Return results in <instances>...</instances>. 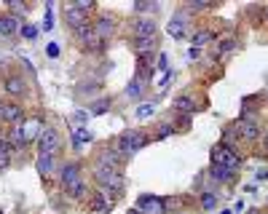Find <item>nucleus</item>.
<instances>
[{
    "mask_svg": "<svg viewBox=\"0 0 268 214\" xmlns=\"http://www.w3.org/2000/svg\"><path fill=\"white\" fill-rule=\"evenodd\" d=\"M148 145V137L142 134V132H123L121 137H118V142H115V150L121 153L123 158H129V156H134L137 150H142Z\"/></svg>",
    "mask_w": 268,
    "mask_h": 214,
    "instance_id": "f257e3e1",
    "label": "nucleus"
},
{
    "mask_svg": "<svg viewBox=\"0 0 268 214\" xmlns=\"http://www.w3.org/2000/svg\"><path fill=\"white\" fill-rule=\"evenodd\" d=\"M97 182L110 190V193H121L123 190V177L118 169H110V166H97Z\"/></svg>",
    "mask_w": 268,
    "mask_h": 214,
    "instance_id": "f03ea898",
    "label": "nucleus"
},
{
    "mask_svg": "<svg viewBox=\"0 0 268 214\" xmlns=\"http://www.w3.org/2000/svg\"><path fill=\"white\" fill-rule=\"evenodd\" d=\"M212 163L225 166V169L236 172V169H239V163H241V158L236 156V150H234V147H228V145H215V147H212Z\"/></svg>",
    "mask_w": 268,
    "mask_h": 214,
    "instance_id": "7ed1b4c3",
    "label": "nucleus"
},
{
    "mask_svg": "<svg viewBox=\"0 0 268 214\" xmlns=\"http://www.w3.org/2000/svg\"><path fill=\"white\" fill-rule=\"evenodd\" d=\"M59 147H62L59 134H56L54 129H43V134L38 137V150H40V156H54Z\"/></svg>",
    "mask_w": 268,
    "mask_h": 214,
    "instance_id": "20e7f679",
    "label": "nucleus"
},
{
    "mask_svg": "<svg viewBox=\"0 0 268 214\" xmlns=\"http://www.w3.org/2000/svg\"><path fill=\"white\" fill-rule=\"evenodd\" d=\"M134 209H137L139 214H164L167 204H164L158 196H139V201H137Z\"/></svg>",
    "mask_w": 268,
    "mask_h": 214,
    "instance_id": "39448f33",
    "label": "nucleus"
},
{
    "mask_svg": "<svg viewBox=\"0 0 268 214\" xmlns=\"http://www.w3.org/2000/svg\"><path fill=\"white\" fill-rule=\"evenodd\" d=\"M75 38L80 40V43H84L86 46V49H105V40H99L97 38V32H94V25H91V22H89V25L86 27H80V30H75Z\"/></svg>",
    "mask_w": 268,
    "mask_h": 214,
    "instance_id": "423d86ee",
    "label": "nucleus"
},
{
    "mask_svg": "<svg viewBox=\"0 0 268 214\" xmlns=\"http://www.w3.org/2000/svg\"><path fill=\"white\" fill-rule=\"evenodd\" d=\"M142 38H158V27H156V22L153 19H137L134 22V40H142Z\"/></svg>",
    "mask_w": 268,
    "mask_h": 214,
    "instance_id": "0eeeda50",
    "label": "nucleus"
},
{
    "mask_svg": "<svg viewBox=\"0 0 268 214\" xmlns=\"http://www.w3.org/2000/svg\"><path fill=\"white\" fill-rule=\"evenodd\" d=\"M65 19H67V25L73 30H80V27L89 25V14H86V11H80V8H75L73 3L65 6Z\"/></svg>",
    "mask_w": 268,
    "mask_h": 214,
    "instance_id": "6e6552de",
    "label": "nucleus"
},
{
    "mask_svg": "<svg viewBox=\"0 0 268 214\" xmlns=\"http://www.w3.org/2000/svg\"><path fill=\"white\" fill-rule=\"evenodd\" d=\"M113 206H115V198H113V193L110 190H99V193L91 198V209H94L97 214H105V211H113Z\"/></svg>",
    "mask_w": 268,
    "mask_h": 214,
    "instance_id": "1a4fd4ad",
    "label": "nucleus"
},
{
    "mask_svg": "<svg viewBox=\"0 0 268 214\" xmlns=\"http://www.w3.org/2000/svg\"><path fill=\"white\" fill-rule=\"evenodd\" d=\"M22 30V22L11 14H0V38H14Z\"/></svg>",
    "mask_w": 268,
    "mask_h": 214,
    "instance_id": "9d476101",
    "label": "nucleus"
},
{
    "mask_svg": "<svg viewBox=\"0 0 268 214\" xmlns=\"http://www.w3.org/2000/svg\"><path fill=\"white\" fill-rule=\"evenodd\" d=\"M0 118L8 123H19L22 118H25V110H22L16 102H6V104H0Z\"/></svg>",
    "mask_w": 268,
    "mask_h": 214,
    "instance_id": "9b49d317",
    "label": "nucleus"
},
{
    "mask_svg": "<svg viewBox=\"0 0 268 214\" xmlns=\"http://www.w3.org/2000/svg\"><path fill=\"white\" fill-rule=\"evenodd\" d=\"M75 182H80V166L78 163H67L65 169H62V185L70 190Z\"/></svg>",
    "mask_w": 268,
    "mask_h": 214,
    "instance_id": "f8f14e48",
    "label": "nucleus"
},
{
    "mask_svg": "<svg viewBox=\"0 0 268 214\" xmlns=\"http://www.w3.org/2000/svg\"><path fill=\"white\" fill-rule=\"evenodd\" d=\"M113 30H115V22L110 16H99V22L94 25V32H97L99 40H108L110 35H113Z\"/></svg>",
    "mask_w": 268,
    "mask_h": 214,
    "instance_id": "ddd939ff",
    "label": "nucleus"
},
{
    "mask_svg": "<svg viewBox=\"0 0 268 214\" xmlns=\"http://www.w3.org/2000/svg\"><path fill=\"white\" fill-rule=\"evenodd\" d=\"M239 134L244 139H258L260 129H258V123H255L252 118H241V121H239Z\"/></svg>",
    "mask_w": 268,
    "mask_h": 214,
    "instance_id": "4468645a",
    "label": "nucleus"
},
{
    "mask_svg": "<svg viewBox=\"0 0 268 214\" xmlns=\"http://www.w3.org/2000/svg\"><path fill=\"white\" fill-rule=\"evenodd\" d=\"M19 129H22V137H25V145H27V142H32V139H38L43 134L40 121H27L25 126H19Z\"/></svg>",
    "mask_w": 268,
    "mask_h": 214,
    "instance_id": "2eb2a0df",
    "label": "nucleus"
},
{
    "mask_svg": "<svg viewBox=\"0 0 268 214\" xmlns=\"http://www.w3.org/2000/svg\"><path fill=\"white\" fill-rule=\"evenodd\" d=\"M121 161H123V156L118 150H105L102 156H99V166H110V169H121Z\"/></svg>",
    "mask_w": 268,
    "mask_h": 214,
    "instance_id": "dca6fc26",
    "label": "nucleus"
},
{
    "mask_svg": "<svg viewBox=\"0 0 268 214\" xmlns=\"http://www.w3.org/2000/svg\"><path fill=\"white\" fill-rule=\"evenodd\" d=\"M174 110H180V113H199V104H196L193 102V97H185V94H182V97H177V99H174Z\"/></svg>",
    "mask_w": 268,
    "mask_h": 214,
    "instance_id": "f3484780",
    "label": "nucleus"
},
{
    "mask_svg": "<svg viewBox=\"0 0 268 214\" xmlns=\"http://www.w3.org/2000/svg\"><path fill=\"white\" fill-rule=\"evenodd\" d=\"M6 91L11 94V97H22V94L27 91V83L22 80V78H8L6 80Z\"/></svg>",
    "mask_w": 268,
    "mask_h": 214,
    "instance_id": "a211bd4d",
    "label": "nucleus"
},
{
    "mask_svg": "<svg viewBox=\"0 0 268 214\" xmlns=\"http://www.w3.org/2000/svg\"><path fill=\"white\" fill-rule=\"evenodd\" d=\"M158 46V38H142V40H134V51H137V56H145V54H150Z\"/></svg>",
    "mask_w": 268,
    "mask_h": 214,
    "instance_id": "6ab92c4d",
    "label": "nucleus"
},
{
    "mask_svg": "<svg viewBox=\"0 0 268 214\" xmlns=\"http://www.w3.org/2000/svg\"><path fill=\"white\" fill-rule=\"evenodd\" d=\"M91 139H94V137H91L89 129H84V126L73 129V145H75V150H80V147H84V142H91Z\"/></svg>",
    "mask_w": 268,
    "mask_h": 214,
    "instance_id": "aec40b11",
    "label": "nucleus"
},
{
    "mask_svg": "<svg viewBox=\"0 0 268 214\" xmlns=\"http://www.w3.org/2000/svg\"><path fill=\"white\" fill-rule=\"evenodd\" d=\"M234 174H236V172L225 169V166L212 163V180H217V182H234Z\"/></svg>",
    "mask_w": 268,
    "mask_h": 214,
    "instance_id": "412c9836",
    "label": "nucleus"
},
{
    "mask_svg": "<svg viewBox=\"0 0 268 214\" xmlns=\"http://www.w3.org/2000/svg\"><path fill=\"white\" fill-rule=\"evenodd\" d=\"M11 150H14V145H11L8 139H0V172L8 169V163H11Z\"/></svg>",
    "mask_w": 268,
    "mask_h": 214,
    "instance_id": "4be33fe9",
    "label": "nucleus"
},
{
    "mask_svg": "<svg viewBox=\"0 0 268 214\" xmlns=\"http://www.w3.org/2000/svg\"><path fill=\"white\" fill-rule=\"evenodd\" d=\"M142 86H145V80L142 78H134L132 83H129V89H126V97H142Z\"/></svg>",
    "mask_w": 268,
    "mask_h": 214,
    "instance_id": "5701e85b",
    "label": "nucleus"
},
{
    "mask_svg": "<svg viewBox=\"0 0 268 214\" xmlns=\"http://www.w3.org/2000/svg\"><path fill=\"white\" fill-rule=\"evenodd\" d=\"M169 35H174V38H182L185 35V25H182V16H174L169 22Z\"/></svg>",
    "mask_w": 268,
    "mask_h": 214,
    "instance_id": "b1692460",
    "label": "nucleus"
},
{
    "mask_svg": "<svg viewBox=\"0 0 268 214\" xmlns=\"http://www.w3.org/2000/svg\"><path fill=\"white\" fill-rule=\"evenodd\" d=\"M51 169H54V156H38V172L51 174Z\"/></svg>",
    "mask_w": 268,
    "mask_h": 214,
    "instance_id": "393cba45",
    "label": "nucleus"
},
{
    "mask_svg": "<svg viewBox=\"0 0 268 214\" xmlns=\"http://www.w3.org/2000/svg\"><path fill=\"white\" fill-rule=\"evenodd\" d=\"M108 107H110V99H99V102H91L89 113L91 115H102V113H108Z\"/></svg>",
    "mask_w": 268,
    "mask_h": 214,
    "instance_id": "a878e982",
    "label": "nucleus"
},
{
    "mask_svg": "<svg viewBox=\"0 0 268 214\" xmlns=\"http://www.w3.org/2000/svg\"><path fill=\"white\" fill-rule=\"evenodd\" d=\"M153 113H156V104L145 102V104H139V110H137V118H139V121H145V118H150Z\"/></svg>",
    "mask_w": 268,
    "mask_h": 214,
    "instance_id": "bb28decb",
    "label": "nucleus"
},
{
    "mask_svg": "<svg viewBox=\"0 0 268 214\" xmlns=\"http://www.w3.org/2000/svg\"><path fill=\"white\" fill-rule=\"evenodd\" d=\"M212 38H215V35L207 32V30H204V32H196V35H193V46H204V43H209Z\"/></svg>",
    "mask_w": 268,
    "mask_h": 214,
    "instance_id": "cd10ccee",
    "label": "nucleus"
},
{
    "mask_svg": "<svg viewBox=\"0 0 268 214\" xmlns=\"http://www.w3.org/2000/svg\"><path fill=\"white\" fill-rule=\"evenodd\" d=\"M231 51H236V40H223L217 46V54H231Z\"/></svg>",
    "mask_w": 268,
    "mask_h": 214,
    "instance_id": "c85d7f7f",
    "label": "nucleus"
},
{
    "mask_svg": "<svg viewBox=\"0 0 268 214\" xmlns=\"http://www.w3.org/2000/svg\"><path fill=\"white\" fill-rule=\"evenodd\" d=\"M70 196H73V198H84L86 196V185L84 182H75L73 187H70Z\"/></svg>",
    "mask_w": 268,
    "mask_h": 214,
    "instance_id": "c756f323",
    "label": "nucleus"
},
{
    "mask_svg": "<svg viewBox=\"0 0 268 214\" xmlns=\"http://www.w3.org/2000/svg\"><path fill=\"white\" fill-rule=\"evenodd\" d=\"M172 134H174V126H172V123H164V126H158V134H156V137H158V139H167V137H172Z\"/></svg>",
    "mask_w": 268,
    "mask_h": 214,
    "instance_id": "7c9ffc66",
    "label": "nucleus"
},
{
    "mask_svg": "<svg viewBox=\"0 0 268 214\" xmlns=\"http://www.w3.org/2000/svg\"><path fill=\"white\" fill-rule=\"evenodd\" d=\"M215 204H217L215 193H204V198H201V206H204V209H215Z\"/></svg>",
    "mask_w": 268,
    "mask_h": 214,
    "instance_id": "2f4dec72",
    "label": "nucleus"
},
{
    "mask_svg": "<svg viewBox=\"0 0 268 214\" xmlns=\"http://www.w3.org/2000/svg\"><path fill=\"white\" fill-rule=\"evenodd\" d=\"M54 27V14H51V3L46 6V19H43V30H51Z\"/></svg>",
    "mask_w": 268,
    "mask_h": 214,
    "instance_id": "473e14b6",
    "label": "nucleus"
},
{
    "mask_svg": "<svg viewBox=\"0 0 268 214\" xmlns=\"http://www.w3.org/2000/svg\"><path fill=\"white\" fill-rule=\"evenodd\" d=\"M11 145H25V137H22V129H14V132H11Z\"/></svg>",
    "mask_w": 268,
    "mask_h": 214,
    "instance_id": "72a5a7b5",
    "label": "nucleus"
},
{
    "mask_svg": "<svg viewBox=\"0 0 268 214\" xmlns=\"http://www.w3.org/2000/svg\"><path fill=\"white\" fill-rule=\"evenodd\" d=\"M19 32H22V35H25V38H30V40L35 38V35H38V30H35L32 25H22V30H19Z\"/></svg>",
    "mask_w": 268,
    "mask_h": 214,
    "instance_id": "f704fd0d",
    "label": "nucleus"
},
{
    "mask_svg": "<svg viewBox=\"0 0 268 214\" xmlns=\"http://www.w3.org/2000/svg\"><path fill=\"white\" fill-rule=\"evenodd\" d=\"M75 8H80V11H86V14H89V11L91 8H94V3H89V0H78V3H73Z\"/></svg>",
    "mask_w": 268,
    "mask_h": 214,
    "instance_id": "c9c22d12",
    "label": "nucleus"
},
{
    "mask_svg": "<svg viewBox=\"0 0 268 214\" xmlns=\"http://www.w3.org/2000/svg\"><path fill=\"white\" fill-rule=\"evenodd\" d=\"M134 8H137V11H158V6H156V3H137Z\"/></svg>",
    "mask_w": 268,
    "mask_h": 214,
    "instance_id": "e433bc0d",
    "label": "nucleus"
},
{
    "mask_svg": "<svg viewBox=\"0 0 268 214\" xmlns=\"http://www.w3.org/2000/svg\"><path fill=\"white\" fill-rule=\"evenodd\" d=\"M46 54H49L51 59H54V56H59V49H56V43H49V49H46Z\"/></svg>",
    "mask_w": 268,
    "mask_h": 214,
    "instance_id": "4c0bfd02",
    "label": "nucleus"
},
{
    "mask_svg": "<svg viewBox=\"0 0 268 214\" xmlns=\"http://www.w3.org/2000/svg\"><path fill=\"white\" fill-rule=\"evenodd\" d=\"M158 70H164V73H167V70H169V65H167V56H164V54L158 56Z\"/></svg>",
    "mask_w": 268,
    "mask_h": 214,
    "instance_id": "58836bf2",
    "label": "nucleus"
},
{
    "mask_svg": "<svg viewBox=\"0 0 268 214\" xmlns=\"http://www.w3.org/2000/svg\"><path fill=\"white\" fill-rule=\"evenodd\" d=\"M255 177H258V180H268V169H258V174H255Z\"/></svg>",
    "mask_w": 268,
    "mask_h": 214,
    "instance_id": "ea45409f",
    "label": "nucleus"
},
{
    "mask_svg": "<svg viewBox=\"0 0 268 214\" xmlns=\"http://www.w3.org/2000/svg\"><path fill=\"white\" fill-rule=\"evenodd\" d=\"M129 214H139V211H137V209H132V211H129Z\"/></svg>",
    "mask_w": 268,
    "mask_h": 214,
    "instance_id": "a19ab883",
    "label": "nucleus"
},
{
    "mask_svg": "<svg viewBox=\"0 0 268 214\" xmlns=\"http://www.w3.org/2000/svg\"><path fill=\"white\" fill-rule=\"evenodd\" d=\"M220 214H231V211H228V209H225V211H220Z\"/></svg>",
    "mask_w": 268,
    "mask_h": 214,
    "instance_id": "79ce46f5",
    "label": "nucleus"
},
{
    "mask_svg": "<svg viewBox=\"0 0 268 214\" xmlns=\"http://www.w3.org/2000/svg\"><path fill=\"white\" fill-rule=\"evenodd\" d=\"M250 214H260V211H255V209H252V211H250Z\"/></svg>",
    "mask_w": 268,
    "mask_h": 214,
    "instance_id": "37998d69",
    "label": "nucleus"
},
{
    "mask_svg": "<svg viewBox=\"0 0 268 214\" xmlns=\"http://www.w3.org/2000/svg\"><path fill=\"white\" fill-rule=\"evenodd\" d=\"M265 147H268V134H265Z\"/></svg>",
    "mask_w": 268,
    "mask_h": 214,
    "instance_id": "c03bdc74",
    "label": "nucleus"
}]
</instances>
